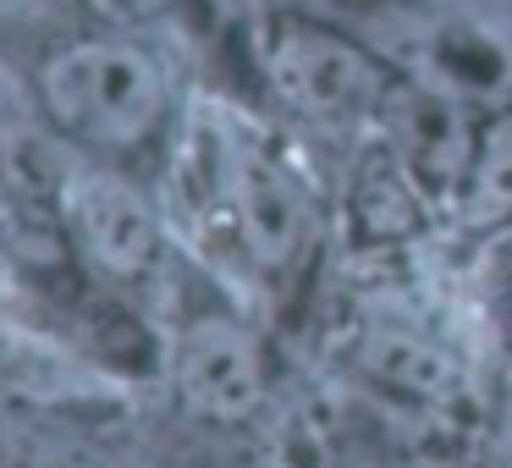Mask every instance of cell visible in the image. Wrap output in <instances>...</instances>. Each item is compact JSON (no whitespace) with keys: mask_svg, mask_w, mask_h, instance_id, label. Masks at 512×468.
<instances>
[{"mask_svg":"<svg viewBox=\"0 0 512 468\" xmlns=\"http://www.w3.org/2000/svg\"><path fill=\"white\" fill-rule=\"evenodd\" d=\"M45 105L67 133L127 149L166 116V72L127 39H83L45 61Z\"/></svg>","mask_w":512,"mask_h":468,"instance_id":"6da1fadb","label":"cell"},{"mask_svg":"<svg viewBox=\"0 0 512 468\" xmlns=\"http://www.w3.org/2000/svg\"><path fill=\"white\" fill-rule=\"evenodd\" d=\"M270 83L287 105H298L303 116H358L375 105L380 72L369 67V56H358L353 45L320 34V28H292L270 50Z\"/></svg>","mask_w":512,"mask_h":468,"instance_id":"7a4b0ae2","label":"cell"},{"mask_svg":"<svg viewBox=\"0 0 512 468\" xmlns=\"http://www.w3.org/2000/svg\"><path fill=\"white\" fill-rule=\"evenodd\" d=\"M67 221L78 248L111 276H138L160 254V226L144 193H133L122 177H78L67 188Z\"/></svg>","mask_w":512,"mask_h":468,"instance_id":"3957f363","label":"cell"},{"mask_svg":"<svg viewBox=\"0 0 512 468\" xmlns=\"http://www.w3.org/2000/svg\"><path fill=\"white\" fill-rule=\"evenodd\" d=\"M177 386H182V402L204 419H248L265 397L254 336L232 320H199L182 342Z\"/></svg>","mask_w":512,"mask_h":468,"instance_id":"277c9868","label":"cell"},{"mask_svg":"<svg viewBox=\"0 0 512 468\" xmlns=\"http://www.w3.org/2000/svg\"><path fill=\"white\" fill-rule=\"evenodd\" d=\"M232 193H237V226H243L248 254L265 270L292 265V254L303 248V193L292 188V177L281 166H270L265 155H243L232 166Z\"/></svg>","mask_w":512,"mask_h":468,"instance_id":"5b68a950","label":"cell"},{"mask_svg":"<svg viewBox=\"0 0 512 468\" xmlns=\"http://www.w3.org/2000/svg\"><path fill=\"white\" fill-rule=\"evenodd\" d=\"M397 149L424 177H452V171H463V116L446 100L408 94L397 111Z\"/></svg>","mask_w":512,"mask_h":468,"instance_id":"8992f818","label":"cell"},{"mask_svg":"<svg viewBox=\"0 0 512 468\" xmlns=\"http://www.w3.org/2000/svg\"><path fill=\"white\" fill-rule=\"evenodd\" d=\"M364 369H369V375H380L386 386H397V391H413V397H452V391L463 386L457 364L441 353V347L419 342V336H402V331L369 336Z\"/></svg>","mask_w":512,"mask_h":468,"instance_id":"52a82bcc","label":"cell"},{"mask_svg":"<svg viewBox=\"0 0 512 468\" xmlns=\"http://www.w3.org/2000/svg\"><path fill=\"white\" fill-rule=\"evenodd\" d=\"M413 166L402 155H364L358 166V188H353V210L364 221L369 237H402L419 221V193H413Z\"/></svg>","mask_w":512,"mask_h":468,"instance_id":"ba28073f","label":"cell"},{"mask_svg":"<svg viewBox=\"0 0 512 468\" xmlns=\"http://www.w3.org/2000/svg\"><path fill=\"white\" fill-rule=\"evenodd\" d=\"M474 215H501L512 210V111L501 122H490L485 144H479L474 160V199H468Z\"/></svg>","mask_w":512,"mask_h":468,"instance_id":"9c48e42d","label":"cell"},{"mask_svg":"<svg viewBox=\"0 0 512 468\" xmlns=\"http://www.w3.org/2000/svg\"><path fill=\"white\" fill-rule=\"evenodd\" d=\"M12 182L28 193H56L67 182V160H56V149L39 133H17L12 144Z\"/></svg>","mask_w":512,"mask_h":468,"instance_id":"30bf717a","label":"cell"},{"mask_svg":"<svg viewBox=\"0 0 512 468\" xmlns=\"http://www.w3.org/2000/svg\"><path fill=\"white\" fill-rule=\"evenodd\" d=\"M133 6H155V0H133Z\"/></svg>","mask_w":512,"mask_h":468,"instance_id":"8fae6325","label":"cell"}]
</instances>
